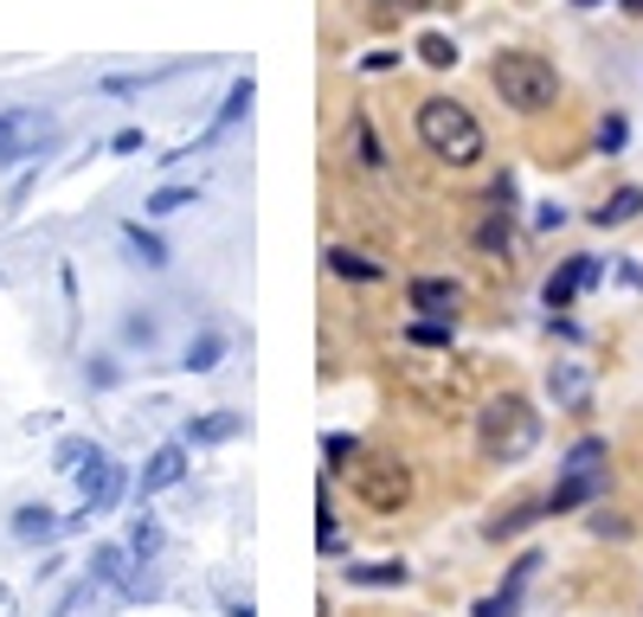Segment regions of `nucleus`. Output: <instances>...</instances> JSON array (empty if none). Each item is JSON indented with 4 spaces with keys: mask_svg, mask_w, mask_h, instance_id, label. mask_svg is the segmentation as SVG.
Segmentation results:
<instances>
[{
    "mask_svg": "<svg viewBox=\"0 0 643 617\" xmlns=\"http://www.w3.org/2000/svg\"><path fill=\"white\" fill-rule=\"evenodd\" d=\"M534 444H540V412H534L522 393H502L476 412V450L490 464H522Z\"/></svg>",
    "mask_w": 643,
    "mask_h": 617,
    "instance_id": "obj_1",
    "label": "nucleus"
},
{
    "mask_svg": "<svg viewBox=\"0 0 643 617\" xmlns=\"http://www.w3.org/2000/svg\"><path fill=\"white\" fill-rule=\"evenodd\" d=\"M418 142L451 168H476L483 161V123L451 97H431V104H418Z\"/></svg>",
    "mask_w": 643,
    "mask_h": 617,
    "instance_id": "obj_2",
    "label": "nucleus"
},
{
    "mask_svg": "<svg viewBox=\"0 0 643 617\" xmlns=\"http://www.w3.org/2000/svg\"><path fill=\"white\" fill-rule=\"evenodd\" d=\"M490 84H495V97L508 109H522V116H540L560 97V72L547 58H534V52H495Z\"/></svg>",
    "mask_w": 643,
    "mask_h": 617,
    "instance_id": "obj_3",
    "label": "nucleus"
},
{
    "mask_svg": "<svg viewBox=\"0 0 643 617\" xmlns=\"http://www.w3.org/2000/svg\"><path fill=\"white\" fill-rule=\"evenodd\" d=\"M599 482H606V444L586 437V444H572L567 450V482L547 496V514H567V509H579V502H592Z\"/></svg>",
    "mask_w": 643,
    "mask_h": 617,
    "instance_id": "obj_4",
    "label": "nucleus"
},
{
    "mask_svg": "<svg viewBox=\"0 0 643 617\" xmlns=\"http://www.w3.org/2000/svg\"><path fill=\"white\" fill-rule=\"evenodd\" d=\"M354 496L374 514H399L412 502V476H406V464H393V457H374V464H361V476H354Z\"/></svg>",
    "mask_w": 643,
    "mask_h": 617,
    "instance_id": "obj_5",
    "label": "nucleus"
},
{
    "mask_svg": "<svg viewBox=\"0 0 643 617\" xmlns=\"http://www.w3.org/2000/svg\"><path fill=\"white\" fill-rule=\"evenodd\" d=\"M77 489H84V509L90 514H104L122 502V464H110L104 450H90V464L77 470Z\"/></svg>",
    "mask_w": 643,
    "mask_h": 617,
    "instance_id": "obj_6",
    "label": "nucleus"
},
{
    "mask_svg": "<svg viewBox=\"0 0 643 617\" xmlns=\"http://www.w3.org/2000/svg\"><path fill=\"white\" fill-rule=\"evenodd\" d=\"M45 136H52V123H45V116H33V109H7V116H0V161L33 155Z\"/></svg>",
    "mask_w": 643,
    "mask_h": 617,
    "instance_id": "obj_7",
    "label": "nucleus"
},
{
    "mask_svg": "<svg viewBox=\"0 0 643 617\" xmlns=\"http://www.w3.org/2000/svg\"><path fill=\"white\" fill-rule=\"evenodd\" d=\"M418 316H431V322H457V309H463V290H457L451 277H412L406 284Z\"/></svg>",
    "mask_w": 643,
    "mask_h": 617,
    "instance_id": "obj_8",
    "label": "nucleus"
},
{
    "mask_svg": "<svg viewBox=\"0 0 643 617\" xmlns=\"http://www.w3.org/2000/svg\"><path fill=\"white\" fill-rule=\"evenodd\" d=\"M592 284H599V257H567V264H560V277H547L540 302H547V309H567L572 296L592 290Z\"/></svg>",
    "mask_w": 643,
    "mask_h": 617,
    "instance_id": "obj_9",
    "label": "nucleus"
},
{
    "mask_svg": "<svg viewBox=\"0 0 643 617\" xmlns=\"http://www.w3.org/2000/svg\"><path fill=\"white\" fill-rule=\"evenodd\" d=\"M187 476V450L181 444H161L149 464H142V496H161V489H174Z\"/></svg>",
    "mask_w": 643,
    "mask_h": 617,
    "instance_id": "obj_10",
    "label": "nucleus"
},
{
    "mask_svg": "<svg viewBox=\"0 0 643 617\" xmlns=\"http://www.w3.org/2000/svg\"><path fill=\"white\" fill-rule=\"evenodd\" d=\"M534 566H540V553H522V560H515V573H508V585H502L495 598H483V605H476V617H515V605H522V585L534 579Z\"/></svg>",
    "mask_w": 643,
    "mask_h": 617,
    "instance_id": "obj_11",
    "label": "nucleus"
},
{
    "mask_svg": "<svg viewBox=\"0 0 643 617\" xmlns=\"http://www.w3.org/2000/svg\"><path fill=\"white\" fill-rule=\"evenodd\" d=\"M58 534H65V521L45 509V502H26V509H13V541L39 546V541H58Z\"/></svg>",
    "mask_w": 643,
    "mask_h": 617,
    "instance_id": "obj_12",
    "label": "nucleus"
},
{
    "mask_svg": "<svg viewBox=\"0 0 643 617\" xmlns=\"http://www.w3.org/2000/svg\"><path fill=\"white\" fill-rule=\"evenodd\" d=\"M245 109H251V77H238V84H232L226 91V104H219V116H213V129H206V142H213V136H226L232 123H238V116H245Z\"/></svg>",
    "mask_w": 643,
    "mask_h": 617,
    "instance_id": "obj_13",
    "label": "nucleus"
},
{
    "mask_svg": "<svg viewBox=\"0 0 643 617\" xmlns=\"http://www.w3.org/2000/svg\"><path fill=\"white\" fill-rule=\"evenodd\" d=\"M122 252H129V257H142L149 270H161V264H168V245H161L154 232H142V225H122Z\"/></svg>",
    "mask_w": 643,
    "mask_h": 617,
    "instance_id": "obj_14",
    "label": "nucleus"
},
{
    "mask_svg": "<svg viewBox=\"0 0 643 617\" xmlns=\"http://www.w3.org/2000/svg\"><path fill=\"white\" fill-rule=\"evenodd\" d=\"M329 270H335L341 284H374V277H379V264H374V257H361V252H341V245H335V252H329Z\"/></svg>",
    "mask_w": 643,
    "mask_h": 617,
    "instance_id": "obj_15",
    "label": "nucleus"
},
{
    "mask_svg": "<svg viewBox=\"0 0 643 617\" xmlns=\"http://www.w3.org/2000/svg\"><path fill=\"white\" fill-rule=\"evenodd\" d=\"M90 579L97 585H122L129 579V553H122V546H97V553H90Z\"/></svg>",
    "mask_w": 643,
    "mask_h": 617,
    "instance_id": "obj_16",
    "label": "nucleus"
},
{
    "mask_svg": "<svg viewBox=\"0 0 643 617\" xmlns=\"http://www.w3.org/2000/svg\"><path fill=\"white\" fill-rule=\"evenodd\" d=\"M238 425H245L238 412H206V418L193 425V444H226V437H238Z\"/></svg>",
    "mask_w": 643,
    "mask_h": 617,
    "instance_id": "obj_17",
    "label": "nucleus"
},
{
    "mask_svg": "<svg viewBox=\"0 0 643 617\" xmlns=\"http://www.w3.org/2000/svg\"><path fill=\"white\" fill-rule=\"evenodd\" d=\"M547 514V502H522V509H508V514H495L490 521V541H508V534H522L528 521H540Z\"/></svg>",
    "mask_w": 643,
    "mask_h": 617,
    "instance_id": "obj_18",
    "label": "nucleus"
},
{
    "mask_svg": "<svg viewBox=\"0 0 643 617\" xmlns=\"http://www.w3.org/2000/svg\"><path fill=\"white\" fill-rule=\"evenodd\" d=\"M129 553H136V560H154V553H161V521H154V514H136V521H129Z\"/></svg>",
    "mask_w": 643,
    "mask_h": 617,
    "instance_id": "obj_19",
    "label": "nucleus"
},
{
    "mask_svg": "<svg viewBox=\"0 0 643 617\" xmlns=\"http://www.w3.org/2000/svg\"><path fill=\"white\" fill-rule=\"evenodd\" d=\"M631 213H643V187H618L606 206H599V225H624Z\"/></svg>",
    "mask_w": 643,
    "mask_h": 617,
    "instance_id": "obj_20",
    "label": "nucleus"
},
{
    "mask_svg": "<svg viewBox=\"0 0 643 617\" xmlns=\"http://www.w3.org/2000/svg\"><path fill=\"white\" fill-rule=\"evenodd\" d=\"M418 58H425L431 72H451V65H457V45L444 33H418Z\"/></svg>",
    "mask_w": 643,
    "mask_h": 617,
    "instance_id": "obj_21",
    "label": "nucleus"
},
{
    "mask_svg": "<svg viewBox=\"0 0 643 617\" xmlns=\"http://www.w3.org/2000/svg\"><path fill=\"white\" fill-rule=\"evenodd\" d=\"M219 354H226V334H219V328H206V334H200V341L187 348V373H206V366L219 361Z\"/></svg>",
    "mask_w": 643,
    "mask_h": 617,
    "instance_id": "obj_22",
    "label": "nucleus"
},
{
    "mask_svg": "<svg viewBox=\"0 0 643 617\" xmlns=\"http://www.w3.org/2000/svg\"><path fill=\"white\" fill-rule=\"evenodd\" d=\"M476 245H483V252H502V257H508V245H515V232H508V219H502V213H495V219H483V225H476Z\"/></svg>",
    "mask_w": 643,
    "mask_h": 617,
    "instance_id": "obj_23",
    "label": "nucleus"
},
{
    "mask_svg": "<svg viewBox=\"0 0 643 617\" xmlns=\"http://www.w3.org/2000/svg\"><path fill=\"white\" fill-rule=\"evenodd\" d=\"M347 579H354V585H399V579H406V566H399V560H379V566H347Z\"/></svg>",
    "mask_w": 643,
    "mask_h": 617,
    "instance_id": "obj_24",
    "label": "nucleus"
},
{
    "mask_svg": "<svg viewBox=\"0 0 643 617\" xmlns=\"http://www.w3.org/2000/svg\"><path fill=\"white\" fill-rule=\"evenodd\" d=\"M406 334H412L418 348H451V334H457V322H431V316H418L412 328H406Z\"/></svg>",
    "mask_w": 643,
    "mask_h": 617,
    "instance_id": "obj_25",
    "label": "nucleus"
},
{
    "mask_svg": "<svg viewBox=\"0 0 643 617\" xmlns=\"http://www.w3.org/2000/svg\"><path fill=\"white\" fill-rule=\"evenodd\" d=\"M90 450H97V444H84V437H65V444H58V470H84V464H90Z\"/></svg>",
    "mask_w": 643,
    "mask_h": 617,
    "instance_id": "obj_26",
    "label": "nucleus"
},
{
    "mask_svg": "<svg viewBox=\"0 0 643 617\" xmlns=\"http://www.w3.org/2000/svg\"><path fill=\"white\" fill-rule=\"evenodd\" d=\"M181 206H193V187H161L149 200V213H181Z\"/></svg>",
    "mask_w": 643,
    "mask_h": 617,
    "instance_id": "obj_27",
    "label": "nucleus"
},
{
    "mask_svg": "<svg viewBox=\"0 0 643 617\" xmlns=\"http://www.w3.org/2000/svg\"><path fill=\"white\" fill-rule=\"evenodd\" d=\"M554 393H560V400H567V405H579V400H586V380H579V366H560V380H554Z\"/></svg>",
    "mask_w": 643,
    "mask_h": 617,
    "instance_id": "obj_28",
    "label": "nucleus"
},
{
    "mask_svg": "<svg viewBox=\"0 0 643 617\" xmlns=\"http://www.w3.org/2000/svg\"><path fill=\"white\" fill-rule=\"evenodd\" d=\"M322 457H329V470H341V464H347V457H354V437L329 432V437H322Z\"/></svg>",
    "mask_w": 643,
    "mask_h": 617,
    "instance_id": "obj_29",
    "label": "nucleus"
},
{
    "mask_svg": "<svg viewBox=\"0 0 643 617\" xmlns=\"http://www.w3.org/2000/svg\"><path fill=\"white\" fill-rule=\"evenodd\" d=\"M599 148H606V155L624 148V116H606V123H599Z\"/></svg>",
    "mask_w": 643,
    "mask_h": 617,
    "instance_id": "obj_30",
    "label": "nucleus"
},
{
    "mask_svg": "<svg viewBox=\"0 0 643 617\" xmlns=\"http://www.w3.org/2000/svg\"><path fill=\"white\" fill-rule=\"evenodd\" d=\"M84 380L104 393V386H116V366H110V361H90V366H84Z\"/></svg>",
    "mask_w": 643,
    "mask_h": 617,
    "instance_id": "obj_31",
    "label": "nucleus"
},
{
    "mask_svg": "<svg viewBox=\"0 0 643 617\" xmlns=\"http://www.w3.org/2000/svg\"><path fill=\"white\" fill-rule=\"evenodd\" d=\"M122 334H129L136 348H149V341H154V322H149V316H129V328H122Z\"/></svg>",
    "mask_w": 643,
    "mask_h": 617,
    "instance_id": "obj_32",
    "label": "nucleus"
},
{
    "mask_svg": "<svg viewBox=\"0 0 643 617\" xmlns=\"http://www.w3.org/2000/svg\"><path fill=\"white\" fill-rule=\"evenodd\" d=\"M354 142H361V161L379 168V148H374V136H367V123H354Z\"/></svg>",
    "mask_w": 643,
    "mask_h": 617,
    "instance_id": "obj_33",
    "label": "nucleus"
},
{
    "mask_svg": "<svg viewBox=\"0 0 643 617\" xmlns=\"http://www.w3.org/2000/svg\"><path fill=\"white\" fill-rule=\"evenodd\" d=\"M534 225H540V232H554V225H567V213H560V206H554V200H547V206H540V213H534Z\"/></svg>",
    "mask_w": 643,
    "mask_h": 617,
    "instance_id": "obj_34",
    "label": "nucleus"
},
{
    "mask_svg": "<svg viewBox=\"0 0 643 617\" xmlns=\"http://www.w3.org/2000/svg\"><path fill=\"white\" fill-rule=\"evenodd\" d=\"M0 617H20V598H13L7 585H0Z\"/></svg>",
    "mask_w": 643,
    "mask_h": 617,
    "instance_id": "obj_35",
    "label": "nucleus"
},
{
    "mask_svg": "<svg viewBox=\"0 0 643 617\" xmlns=\"http://www.w3.org/2000/svg\"><path fill=\"white\" fill-rule=\"evenodd\" d=\"M624 13H643V0H624Z\"/></svg>",
    "mask_w": 643,
    "mask_h": 617,
    "instance_id": "obj_36",
    "label": "nucleus"
},
{
    "mask_svg": "<svg viewBox=\"0 0 643 617\" xmlns=\"http://www.w3.org/2000/svg\"><path fill=\"white\" fill-rule=\"evenodd\" d=\"M572 7H606V0H572Z\"/></svg>",
    "mask_w": 643,
    "mask_h": 617,
    "instance_id": "obj_37",
    "label": "nucleus"
}]
</instances>
